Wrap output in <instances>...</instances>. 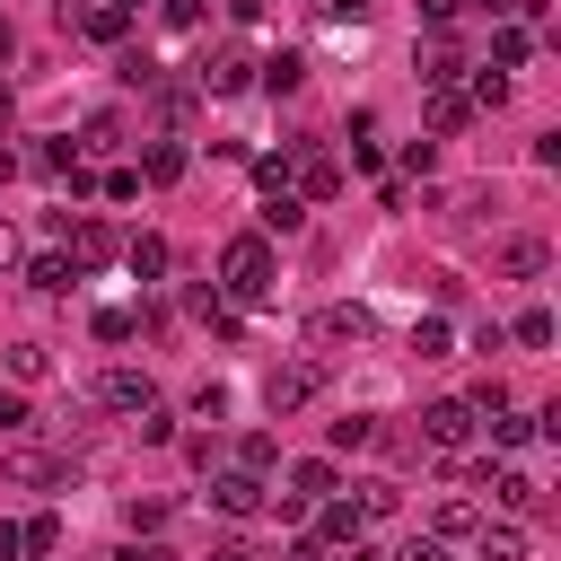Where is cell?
<instances>
[{
    "instance_id": "obj_29",
    "label": "cell",
    "mask_w": 561,
    "mask_h": 561,
    "mask_svg": "<svg viewBox=\"0 0 561 561\" xmlns=\"http://www.w3.org/2000/svg\"><path fill=\"white\" fill-rule=\"evenodd\" d=\"M482 421H491V447H526V438H535V412H508V403H500V412H482Z\"/></svg>"
},
{
    "instance_id": "obj_11",
    "label": "cell",
    "mask_w": 561,
    "mask_h": 561,
    "mask_svg": "<svg viewBox=\"0 0 561 561\" xmlns=\"http://www.w3.org/2000/svg\"><path fill=\"white\" fill-rule=\"evenodd\" d=\"M96 403H105V412H123V421H131V412H140V403H158V386H149V377H140V368H105V377H96Z\"/></svg>"
},
{
    "instance_id": "obj_4",
    "label": "cell",
    "mask_w": 561,
    "mask_h": 561,
    "mask_svg": "<svg viewBox=\"0 0 561 561\" xmlns=\"http://www.w3.org/2000/svg\"><path fill=\"white\" fill-rule=\"evenodd\" d=\"M473 430H482V421H473V403H465V394H438V403L421 412V438H430V447H447V456H456Z\"/></svg>"
},
{
    "instance_id": "obj_26",
    "label": "cell",
    "mask_w": 561,
    "mask_h": 561,
    "mask_svg": "<svg viewBox=\"0 0 561 561\" xmlns=\"http://www.w3.org/2000/svg\"><path fill=\"white\" fill-rule=\"evenodd\" d=\"M0 359H9V377H18V386H35V377L53 368V351H44V342H9Z\"/></svg>"
},
{
    "instance_id": "obj_19",
    "label": "cell",
    "mask_w": 561,
    "mask_h": 561,
    "mask_svg": "<svg viewBox=\"0 0 561 561\" xmlns=\"http://www.w3.org/2000/svg\"><path fill=\"white\" fill-rule=\"evenodd\" d=\"M316 342H368V307H316Z\"/></svg>"
},
{
    "instance_id": "obj_14",
    "label": "cell",
    "mask_w": 561,
    "mask_h": 561,
    "mask_svg": "<svg viewBox=\"0 0 561 561\" xmlns=\"http://www.w3.org/2000/svg\"><path fill=\"white\" fill-rule=\"evenodd\" d=\"M456 79H465V53H456V35L438 26V35L421 44V88H456Z\"/></svg>"
},
{
    "instance_id": "obj_50",
    "label": "cell",
    "mask_w": 561,
    "mask_h": 561,
    "mask_svg": "<svg viewBox=\"0 0 561 561\" xmlns=\"http://www.w3.org/2000/svg\"><path fill=\"white\" fill-rule=\"evenodd\" d=\"M280 561H324V543H316V535H289V552H280Z\"/></svg>"
},
{
    "instance_id": "obj_6",
    "label": "cell",
    "mask_w": 561,
    "mask_h": 561,
    "mask_svg": "<svg viewBox=\"0 0 561 561\" xmlns=\"http://www.w3.org/2000/svg\"><path fill=\"white\" fill-rule=\"evenodd\" d=\"M61 237H70V245H61V254H70V263H79V280H88V272H96V263H105V254H114V228H105V219H88V210H79V219H70V210H61Z\"/></svg>"
},
{
    "instance_id": "obj_46",
    "label": "cell",
    "mask_w": 561,
    "mask_h": 561,
    "mask_svg": "<svg viewBox=\"0 0 561 561\" xmlns=\"http://www.w3.org/2000/svg\"><path fill=\"white\" fill-rule=\"evenodd\" d=\"M105 561H175V552H158V543H149V535H131V543H114V552H105Z\"/></svg>"
},
{
    "instance_id": "obj_48",
    "label": "cell",
    "mask_w": 561,
    "mask_h": 561,
    "mask_svg": "<svg viewBox=\"0 0 561 561\" xmlns=\"http://www.w3.org/2000/svg\"><path fill=\"white\" fill-rule=\"evenodd\" d=\"M394 561H447V543H438V535H412V543H403Z\"/></svg>"
},
{
    "instance_id": "obj_37",
    "label": "cell",
    "mask_w": 561,
    "mask_h": 561,
    "mask_svg": "<svg viewBox=\"0 0 561 561\" xmlns=\"http://www.w3.org/2000/svg\"><path fill=\"white\" fill-rule=\"evenodd\" d=\"M508 342H526V351H543V342H552V316H543V307H526V316L508 324Z\"/></svg>"
},
{
    "instance_id": "obj_27",
    "label": "cell",
    "mask_w": 561,
    "mask_h": 561,
    "mask_svg": "<svg viewBox=\"0 0 561 561\" xmlns=\"http://www.w3.org/2000/svg\"><path fill=\"white\" fill-rule=\"evenodd\" d=\"M131 430H140V447H175V412H167V403H140Z\"/></svg>"
},
{
    "instance_id": "obj_8",
    "label": "cell",
    "mask_w": 561,
    "mask_h": 561,
    "mask_svg": "<svg viewBox=\"0 0 561 561\" xmlns=\"http://www.w3.org/2000/svg\"><path fill=\"white\" fill-rule=\"evenodd\" d=\"M210 500H219L228 517H254V508L272 500V482H263V473H245V465H219V473H210Z\"/></svg>"
},
{
    "instance_id": "obj_7",
    "label": "cell",
    "mask_w": 561,
    "mask_h": 561,
    "mask_svg": "<svg viewBox=\"0 0 561 561\" xmlns=\"http://www.w3.org/2000/svg\"><path fill=\"white\" fill-rule=\"evenodd\" d=\"M0 465H9V482H26V491H61V482H70V456H53V447H9Z\"/></svg>"
},
{
    "instance_id": "obj_31",
    "label": "cell",
    "mask_w": 561,
    "mask_h": 561,
    "mask_svg": "<svg viewBox=\"0 0 561 561\" xmlns=\"http://www.w3.org/2000/svg\"><path fill=\"white\" fill-rule=\"evenodd\" d=\"M473 526H482V508H473V500H438V526H430V535H438V543H456V535H473Z\"/></svg>"
},
{
    "instance_id": "obj_1",
    "label": "cell",
    "mask_w": 561,
    "mask_h": 561,
    "mask_svg": "<svg viewBox=\"0 0 561 561\" xmlns=\"http://www.w3.org/2000/svg\"><path fill=\"white\" fill-rule=\"evenodd\" d=\"M272 289H280V254H272V237H263V228L228 237V245H219V298H228V307H263Z\"/></svg>"
},
{
    "instance_id": "obj_56",
    "label": "cell",
    "mask_w": 561,
    "mask_h": 561,
    "mask_svg": "<svg viewBox=\"0 0 561 561\" xmlns=\"http://www.w3.org/2000/svg\"><path fill=\"white\" fill-rule=\"evenodd\" d=\"M114 9H123V18H140V9H149V0H114Z\"/></svg>"
},
{
    "instance_id": "obj_3",
    "label": "cell",
    "mask_w": 561,
    "mask_h": 561,
    "mask_svg": "<svg viewBox=\"0 0 561 561\" xmlns=\"http://www.w3.org/2000/svg\"><path fill=\"white\" fill-rule=\"evenodd\" d=\"M193 88H202V96H237V88H254V53H245V44H210L202 70H193Z\"/></svg>"
},
{
    "instance_id": "obj_30",
    "label": "cell",
    "mask_w": 561,
    "mask_h": 561,
    "mask_svg": "<svg viewBox=\"0 0 561 561\" xmlns=\"http://www.w3.org/2000/svg\"><path fill=\"white\" fill-rule=\"evenodd\" d=\"M237 465H245V473H272V465H280V438H272V430H245V438H237Z\"/></svg>"
},
{
    "instance_id": "obj_28",
    "label": "cell",
    "mask_w": 561,
    "mask_h": 561,
    "mask_svg": "<svg viewBox=\"0 0 561 561\" xmlns=\"http://www.w3.org/2000/svg\"><path fill=\"white\" fill-rule=\"evenodd\" d=\"M377 430H386L377 412H351V421H333V447H342V456H359V447H377Z\"/></svg>"
},
{
    "instance_id": "obj_57",
    "label": "cell",
    "mask_w": 561,
    "mask_h": 561,
    "mask_svg": "<svg viewBox=\"0 0 561 561\" xmlns=\"http://www.w3.org/2000/svg\"><path fill=\"white\" fill-rule=\"evenodd\" d=\"M0 131H9V79H0Z\"/></svg>"
},
{
    "instance_id": "obj_35",
    "label": "cell",
    "mask_w": 561,
    "mask_h": 561,
    "mask_svg": "<svg viewBox=\"0 0 561 561\" xmlns=\"http://www.w3.org/2000/svg\"><path fill=\"white\" fill-rule=\"evenodd\" d=\"M35 167H44V175H61V184H70V167H79V149H70V131H61V140H44V149H35Z\"/></svg>"
},
{
    "instance_id": "obj_18",
    "label": "cell",
    "mask_w": 561,
    "mask_h": 561,
    "mask_svg": "<svg viewBox=\"0 0 561 561\" xmlns=\"http://www.w3.org/2000/svg\"><path fill=\"white\" fill-rule=\"evenodd\" d=\"M70 149H79V158H114V149H123V114H114V105H105V114H88Z\"/></svg>"
},
{
    "instance_id": "obj_25",
    "label": "cell",
    "mask_w": 561,
    "mask_h": 561,
    "mask_svg": "<svg viewBox=\"0 0 561 561\" xmlns=\"http://www.w3.org/2000/svg\"><path fill=\"white\" fill-rule=\"evenodd\" d=\"M473 561H526V526H482Z\"/></svg>"
},
{
    "instance_id": "obj_52",
    "label": "cell",
    "mask_w": 561,
    "mask_h": 561,
    "mask_svg": "<svg viewBox=\"0 0 561 561\" xmlns=\"http://www.w3.org/2000/svg\"><path fill=\"white\" fill-rule=\"evenodd\" d=\"M9 263H18V228L0 219V272H9Z\"/></svg>"
},
{
    "instance_id": "obj_34",
    "label": "cell",
    "mask_w": 561,
    "mask_h": 561,
    "mask_svg": "<svg viewBox=\"0 0 561 561\" xmlns=\"http://www.w3.org/2000/svg\"><path fill=\"white\" fill-rule=\"evenodd\" d=\"M465 96H473V114H491V105H508V79H500V70H473Z\"/></svg>"
},
{
    "instance_id": "obj_38",
    "label": "cell",
    "mask_w": 561,
    "mask_h": 561,
    "mask_svg": "<svg viewBox=\"0 0 561 561\" xmlns=\"http://www.w3.org/2000/svg\"><path fill=\"white\" fill-rule=\"evenodd\" d=\"M219 412H228V386L202 377V386H193V421H219Z\"/></svg>"
},
{
    "instance_id": "obj_12",
    "label": "cell",
    "mask_w": 561,
    "mask_h": 561,
    "mask_svg": "<svg viewBox=\"0 0 561 561\" xmlns=\"http://www.w3.org/2000/svg\"><path fill=\"white\" fill-rule=\"evenodd\" d=\"M359 526H368V517H359V500H333V491L316 500V543H324V552H342V543H359Z\"/></svg>"
},
{
    "instance_id": "obj_32",
    "label": "cell",
    "mask_w": 561,
    "mask_h": 561,
    "mask_svg": "<svg viewBox=\"0 0 561 561\" xmlns=\"http://www.w3.org/2000/svg\"><path fill=\"white\" fill-rule=\"evenodd\" d=\"M289 175H298V149H272V158H254V184H263V193H289Z\"/></svg>"
},
{
    "instance_id": "obj_41",
    "label": "cell",
    "mask_w": 561,
    "mask_h": 561,
    "mask_svg": "<svg viewBox=\"0 0 561 561\" xmlns=\"http://www.w3.org/2000/svg\"><path fill=\"white\" fill-rule=\"evenodd\" d=\"M96 193H105V202H131V193H140V175H131V167H105V175H96Z\"/></svg>"
},
{
    "instance_id": "obj_53",
    "label": "cell",
    "mask_w": 561,
    "mask_h": 561,
    "mask_svg": "<svg viewBox=\"0 0 561 561\" xmlns=\"http://www.w3.org/2000/svg\"><path fill=\"white\" fill-rule=\"evenodd\" d=\"M202 561H254V552H245V543H210Z\"/></svg>"
},
{
    "instance_id": "obj_40",
    "label": "cell",
    "mask_w": 561,
    "mask_h": 561,
    "mask_svg": "<svg viewBox=\"0 0 561 561\" xmlns=\"http://www.w3.org/2000/svg\"><path fill=\"white\" fill-rule=\"evenodd\" d=\"M26 421H35V412H26V394H18V386H0V438H18Z\"/></svg>"
},
{
    "instance_id": "obj_44",
    "label": "cell",
    "mask_w": 561,
    "mask_h": 561,
    "mask_svg": "<svg viewBox=\"0 0 561 561\" xmlns=\"http://www.w3.org/2000/svg\"><path fill=\"white\" fill-rule=\"evenodd\" d=\"M377 0H316V18H333V26H359Z\"/></svg>"
},
{
    "instance_id": "obj_47",
    "label": "cell",
    "mask_w": 561,
    "mask_h": 561,
    "mask_svg": "<svg viewBox=\"0 0 561 561\" xmlns=\"http://www.w3.org/2000/svg\"><path fill=\"white\" fill-rule=\"evenodd\" d=\"M167 26H175V35H193V26H202V0H167Z\"/></svg>"
},
{
    "instance_id": "obj_39",
    "label": "cell",
    "mask_w": 561,
    "mask_h": 561,
    "mask_svg": "<svg viewBox=\"0 0 561 561\" xmlns=\"http://www.w3.org/2000/svg\"><path fill=\"white\" fill-rule=\"evenodd\" d=\"M175 447H184V465H202V473H219V438H210V430H193V438H175Z\"/></svg>"
},
{
    "instance_id": "obj_23",
    "label": "cell",
    "mask_w": 561,
    "mask_h": 561,
    "mask_svg": "<svg viewBox=\"0 0 561 561\" xmlns=\"http://www.w3.org/2000/svg\"><path fill=\"white\" fill-rule=\"evenodd\" d=\"M307 228V202L298 193H263V237H298Z\"/></svg>"
},
{
    "instance_id": "obj_16",
    "label": "cell",
    "mask_w": 561,
    "mask_h": 561,
    "mask_svg": "<svg viewBox=\"0 0 561 561\" xmlns=\"http://www.w3.org/2000/svg\"><path fill=\"white\" fill-rule=\"evenodd\" d=\"M123 263H131V280H167V272H175V245H167V237H149V228H140V237H131V245H123Z\"/></svg>"
},
{
    "instance_id": "obj_33",
    "label": "cell",
    "mask_w": 561,
    "mask_h": 561,
    "mask_svg": "<svg viewBox=\"0 0 561 561\" xmlns=\"http://www.w3.org/2000/svg\"><path fill=\"white\" fill-rule=\"evenodd\" d=\"M412 351H421V359H447V351H456L447 316H421V324H412Z\"/></svg>"
},
{
    "instance_id": "obj_5",
    "label": "cell",
    "mask_w": 561,
    "mask_h": 561,
    "mask_svg": "<svg viewBox=\"0 0 561 561\" xmlns=\"http://www.w3.org/2000/svg\"><path fill=\"white\" fill-rule=\"evenodd\" d=\"M61 26H79L88 44H123V35H131V18H123L114 0H61Z\"/></svg>"
},
{
    "instance_id": "obj_21",
    "label": "cell",
    "mask_w": 561,
    "mask_h": 561,
    "mask_svg": "<svg viewBox=\"0 0 561 561\" xmlns=\"http://www.w3.org/2000/svg\"><path fill=\"white\" fill-rule=\"evenodd\" d=\"M254 79H263L272 96H298V79H307V53H289V44H280L272 61H254Z\"/></svg>"
},
{
    "instance_id": "obj_9",
    "label": "cell",
    "mask_w": 561,
    "mask_h": 561,
    "mask_svg": "<svg viewBox=\"0 0 561 561\" xmlns=\"http://www.w3.org/2000/svg\"><path fill=\"white\" fill-rule=\"evenodd\" d=\"M482 491H491L508 517H535V508H543V482H535V473H517V465H482Z\"/></svg>"
},
{
    "instance_id": "obj_10",
    "label": "cell",
    "mask_w": 561,
    "mask_h": 561,
    "mask_svg": "<svg viewBox=\"0 0 561 561\" xmlns=\"http://www.w3.org/2000/svg\"><path fill=\"white\" fill-rule=\"evenodd\" d=\"M491 272H500V280H543V272H552V245H543V237H508V245L491 254Z\"/></svg>"
},
{
    "instance_id": "obj_45",
    "label": "cell",
    "mask_w": 561,
    "mask_h": 561,
    "mask_svg": "<svg viewBox=\"0 0 561 561\" xmlns=\"http://www.w3.org/2000/svg\"><path fill=\"white\" fill-rule=\"evenodd\" d=\"M465 403H473V421H482V412H500V403H508V386H500V377H482V386H473Z\"/></svg>"
},
{
    "instance_id": "obj_51",
    "label": "cell",
    "mask_w": 561,
    "mask_h": 561,
    "mask_svg": "<svg viewBox=\"0 0 561 561\" xmlns=\"http://www.w3.org/2000/svg\"><path fill=\"white\" fill-rule=\"evenodd\" d=\"M456 9H465V0H421V18H430V26H447Z\"/></svg>"
},
{
    "instance_id": "obj_17",
    "label": "cell",
    "mask_w": 561,
    "mask_h": 561,
    "mask_svg": "<svg viewBox=\"0 0 561 561\" xmlns=\"http://www.w3.org/2000/svg\"><path fill=\"white\" fill-rule=\"evenodd\" d=\"M26 289H35V298H70V289H79V263H70V254H35V263H26Z\"/></svg>"
},
{
    "instance_id": "obj_24",
    "label": "cell",
    "mask_w": 561,
    "mask_h": 561,
    "mask_svg": "<svg viewBox=\"0 0 561 561\" xmlns=\"http://www.w3.org/2000/svg\"><path fill=\"white\" fill-rule=\"evenodd\" d=\"M123 517H131V535H158V526L175 517V500H167V491H131V508H123Z\"/></svg>"
},
{
    "instance_id": "obj_13",
    "label": "cell",
    "mask_w": 561,
    "mask_h": 561,
    "mask_svg": "<svg viewBox=\"0 0 561 561\" xmlns=\"http://www.w3.org/2000/svg\"><path fill=\"white\" fill-rule=\"evenodd\" d=\"M184 167H193V149H184V140H175V131H158V140H149V149H140V167H131V175H140V184H175V175H184Z\"/></svg>"
},
{
    "instance_id": "obj_2",
    "label": "cell",
    "mask_w": 561,
    "mask_h": 561,
    "mask_svg": "<svg viewBox=\"0 0 561 561\" xmlns=\"http://www.w3.org/2000/svg\"><path fill=\"white\" fill-rule=\"evenodd\" d=\"M316 386H324V368H316V359H280V368L263 377V412H272V421H289L298 403H316Z\"/></svg>"
},
{
    "instance_id": "obj_42",
    "label": "cell",
    "mask_w": 561,
    "mask_h": 561,
    "mask_svg": "<svg viewBox=\"0 0 561 561\" xmlns=\"http://www.w3.org/2000/svg\"><path fill=\"white\" fill-rule=\"evenodd\" d=\"M184 307H193V316H202V324H210V316H219V307H228V298H219V280H193V289H184Z\"/></svg>"
},
{
    "instance_id": "obj_49",
    "label": "cell",
    "mask_w": 561,
    "mask_h": 561,
    "mask_svg": "<svg viewBox=\"0 0 561 561\" xmlns=\"http://www.w3.org/2000/svg\"><path fill=\"white\" fill-rule=\"evenodd\" d=\"M0 561H26V526H0Z\"/></svg>"
},
{
    "instance_id": "obj_22",
    "label": "cell",
    "mask_w": 561,
    "mask_h": 561,
    "mask_svg": "<svg viewBox=\"0 0 561 561\" xmlns=\"http://www.w3.org/2000/svg\"><path fill=\"white\" fill-rule=\"evenodd\" d=\"M289 491H298V500H324V491H342L333 456H298V465H289Z\"/></svg>"
},
{
    "instance_id": "obj_55",
    "label": "cell",
    "mask_w": 561,
    "mask_h": 561,
    "mask_svg": "<svg viewBox=\"0 0 561 561\" xmlns=\"http://www.w3.org/2000/svg\"><path fill=\"white\" fill-rule=\"evenodd\" d=\"M9 53H18V26H9V18H0V61H9Z\"/></svg>"
},
{
    "instance_id": "obj_54",
    "label": "cell",
    "mask_w": 561,
    "mask_h": 561,
    "mask_svg": "<svg viewBox=\"0 0 561 561\" xmlns=\"http://www.w3.org/2000/svg\"><path fill=\"white\" fill-rule=\"evenodd\" d=\"M18 167H26V158H18V149H0V184H9V175H18Z\"/></svg>"
},
{
    "instance_id": "obj_20",
    "label": "cell",
    "mask_w": 561,
    "mask_h": 561,
    "mask_svg": "<svg viewBox=\"0 0 561 561\" xmlns=\"http://www.w3.org/2000/svg\"><path fill=\"white\" fill-rule=\"evenodd\" d=\"M526 53H535V35H526L517 18H491V70H517Z\"/></svg>"
},
{
    "instance_id": "obj_15",
    "label": "cell",
    "mask_w": 561,
    "mask_h": 561,
    "mask_svg": "<svg viewBox=\"0 0 561 561\" xmlns=\"http://www.w3.org/2000/svg\"><path fill=\"white\" fill-rule=\"evenodd\" d=\"M473 123V96L465 88H430V140H456Z\"/></svg>"
},
{
    "instance_id": "obj_36",
    "label": "cell",
    "mask_w": 561,
    "mask_h": 561,
    "mask_svg": "<svg viewBox=\"0 0 561 561\" xmlns=\"http://www.w3.org/2000/svg\"><path fill=\"white\" fill-rule=\"evenodd\" d=\"M131 333H140L131 307H96V342H131Z\"/></svg>"
},
{
    "instance_id": "obj_43",
    "label": "cell",
    "mask_w": 561,
    "mask_h": 561,
    "mask_svg": "<svg viewBox=\"0 0 561 561\" xmlns=\"http://www.w3.org/2000/svg\"><path fill=\"white\" fill-rule=\"evenodd\" d=\"M26 552H61V517H26Z\"/></svg>"
}]
</instances>
